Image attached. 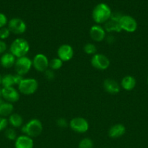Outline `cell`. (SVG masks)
Masks as SVG:
<instances>
[{"mask_svg": "<svg viewBox=\"0 0 148 148\" xmlns=\"http://www.w3.org/2000/svg\"><path fill=\"white\" fill-rule=\"evenodd\" d=\"M1 81H2V76H1V75L0 74V85H1Z\"/></svg>", "mask_w": 148, "mask_h": 148, "instance_id": "cell-37", "label": "cell"}, {"mask_svg": "<svg viewBox=\"0 0 148 148\" xmlns=\"http://www.w3.org/2000/svg\"><path fill=\"white\" fill-rule=\"evenodd\" d=\"M94 144L91 139L84 138L80 141L78 144V148H93Z\"/></svg>", "mask_w": 148, "mask_h": 148, "instance_id": "cell-25", "label": "cell"}, {"mask_svg": "<svg viewBox=\"0 0 148 148\" xmlns=\"http://www.w3.org/2000/svg\"><path fill=\"white\" fill-rule=\"evenodd\" d=\"M33 66V62L27 56L17 58L15 64V70L18 75H23L28 73Z\"/></svg>", "mask_w": 148, "mask_h": 148, "instance_id": "cell-5", "label": "cell"}, {"mask_svg": "<svg viewBox=\"0 0 148 148\" xmlns=\"http://www.w3.org/2000/svg\"><path fill=\"white\" fill-rule=\"evenodd\" d=\"M16 62V57L13 56L11 53H4L0 58V64L1 66L6 69L15 66Z\"/></svg>", "mask_w": 148, "mask_h": 148, "instance_id": "cell-17", "label": "cell"}, {"mask_svg": "<svg viewBox=\"0 0 148 148\" xmlns=\"http://www.w3.org/2000/svg\"><path fill=\"white\" fill-rule=\"evenodd\" d=\"M147 85H148V77H147Z\"/></svg>", "mask_w": 148, "mask_h": 148, "instance_id": "cell-39", "label": "cell"}, {"mask_svg": "<svg viewBox=\"0 0 148 148\" xmlns=\"http://www.w3.org/2000/svg\"><path fill=\"white\" fill-rule=\"evenodd\" d=\"M69 126L71 130L76 133L86 132L89 128V124L86 119L82 117H75L70 121Z\"/></svg>", "mask_w": 148, "mask_h": 148, "instance_id": "cell-7", "label": "cell"}, {"mask_svg": "<svg viewBox=\"0 0 148 148\" xmlns=\"http://www.w3.org/2000/svg\"><path fill=\"white\" fill-rule=\"evenodd\" d=\"M119 25L122 30L128 33H133L136 31L138 27L136 20L129 15H123L119 21Z\"/></svg>", "mask_w": 148, "mask_h": 148, "instance_id": "cell-9", "label": "cell"}, {"mask_svg": "<svg viewBox=\"0 0 148 148\" xmlns=\"http://www.w3.org/2000/svg\"><path fill=\"white\" fill-rule=\"evenodd\" d=\"M63 64V62L59 58H54L52 60L49 61V68L52 70H58L60 69Z\"/></svg>", "mask_w": 148, "mask_h": 148, "instance_id": "cell-23", "label": "cell"}, {"mask_svg": "<svg viewBox=\"0 0 148 148\" xmlns=\"http://www.w3.org/2000/svg\"><path fill=\"white\" fill-rule=\"evenodd\" d=\"M14 76V81H15V85H18L21 82V81L23 80L24 78H23V77L22 76V75H18V74L16 73L15 75H13Z\"/></svg>", "mask_w": 148, "mask_h": 148, "instance_id": "cell-34", "label": "cell"}, {"mask_svg": "<svg viewBox=\"0 0 148 148\" xmlns=\"http://www.w3.org/2000/svg\"><path fill=\"white\" fill-rule=\"evenodd\" d=\"M89 36L94 41L101 42L105 38L106 31L102 26L94 25L90 28Z\"/></svg>", "mask_w": 148, "mask_h": 148, "instance_id": "cell-13", "label": "cell"}, {"mask_svg": "<svg viewBox=\"0 0 148 148\" xmlns=\"http://www.w3.org/2000/svg\"><path fill=\"white\" fill-rule=\"evenodd\" d=\"M8 124V119H7L5 117L0 116V132L7 129Z\"/></svg>", "mask_w": 148, "mask_h": 148, "instance_id": "cell-29", "label": "cell"}, {"mask_svg": "<svg viewBox=\"0 0 148 148\" xmlns=\"http://www.w3.org/2000/svg\"><path fill=\"white\" fill-rule=\"evenodd\" d=\"M39 88V82L34 78H26L18 85V90L23 95H30L35 93Z\"/></svg>", "mask_w": 148, "mask_h": 148, "instance_id": "cell-4", "label": "cell"}, {"mask_svg": "<svg viewBox=\"0 0 148 148\" xmlns=\"http://www.w3.org/2000/svg\"><path fill=\"white\" fill-rule=\"evenodd\" d=\"M111 13V10L107 4L100 3L93 10L92 18L97 25L103 24L110 20Z\"/></svg>", "mask_w": 148, "mask_h": 148, "instance_id": "cell-1", "label": "cell"}, {"mask_svg": "<svg viewBox=\"0 0 148 148\" xmlns=\"http://www.w3.org/2000/svg\"><path fill=\"white\" fill-rule=\"evenodd\" d=\"M1 97H2V95H1V89H0V98Z\"/></svg>", "mask_w": 148, "mask_h": 148, "instance_id": "cell-38", "label": "cell"}, {"mask_svg": "<svg viewBox=\"0 0 148 148\" xmlns=\"http://www.w3.org/2000/svg\"><path fill=\"white\" fill-rule=\"evenodd\" d=\"M13 110H14V106L12 103L9 102H4L0 107V116H10L13 113Z\"/></svg>", "mask_w": 148, "mask_h": 148, "instance_id": "cell-20", "label": "cell"}, {"mask_svg": "<svg viewBox=\"0 0 148 148\" xmlns=\"http://www.w3.org/2000/svg\"><path fill=\"white\" fill-rule=\"evenodd\" d=\"M57 124L60 128H65L68 127V121L65 119L59 118L57 120Z\"/></svg>", "mask_w": 148, "mask_h": 148, "instance_id": "cell-32", "label": "cell"}, {"mask_svg": "<svg viewBox=\"0 0 148 148\" xmlns=\"http://www.w3.org/2000/svg\"><path fill=\"white\" fill-rule=\"evenodd\" d=\"M8 122L10 125L14 128H19V127H22L23 123V119L20 114H12L11 115L9 116Z\"/></svg>", "mask_w": 148, "mask_h": 148, "instance_id": "cell-19", "label": "cell"}, {"mask_svg": "<svg viewBox=\"0 0 148 148\" xmlns=\"http://www.w3.org/2000/svg\"><path fill=\"white\" fill-rule=\"evenodd\" d=\"M91 64L95 69L98 70H106L110 66V59L104 54L96 53L93 55L91 59Z\"/></svg>", "mask_w": 148, "mask_h": 148, "instance_id": "cell-8", "label": "cell"}, {"mask_svg": "<svg viewBox=\"0 0 148 148\" xmlns=\"http://www.w3.org/2000/svg\"><path fill=\"white\" fill-rule=\"evenodd\" d=\"M74 56V50L69 44H62L58 48L57 56L62 62L71 60Z\"/></svg>", "mask_w": 148, "mask_h": 148, "instance_id": "cell-11", "label": "cell"}, {"mask_svg": "<svg viewBox=\"0 0 148 148\" xmlns=\"http://www.w3.org/2000/svg\"><path fill=\"white\" fill-rule=\"evenodd\" d=\"M103 87L106 92L112 95L118 93L120 90V86L117 81L110 78L104 79L103 82Z\"/></svg>", "mask_w": 148, "mask_h": 148, "instance_id": "cell-14", "label": "cell"}, {"mask_svg": "<svg viewBox=\"0 0 148 148\" xmlns=\"http://www.w3.org/2000/svg\"><path fill=\"white\" fill-rule=\"evenodd\" d=\"M30 50V45L26 39L23 38H18L15 39L11 43L10 47V51L16 58H20L26 56Z\"/></svg>", "mask_w": 148, "mask_h": 148, "instance_id": "cell-2", "label": "cell"}, {"mask_svg": "<svg viewBox=\"0 0 148 148\" xmlns=\"http://www.w3.org/2000/svg\"><path fill=\"white\" fill-rule=\"evenodd\" d=\"M33 66L36 71L40 72H44L49 68V61L46 56L43 53H38L33 58Z\"/></svg>", "mask_w": 148, "mask_h": 148, "instance_id": "cell-10", "label": "cell"}, {"mask_svg": "<svg viewBox=\"0 0 148 148\" xmlns=\"http://www.w3.org/2000/svg\"><path fill=\"white\" fill-rule=\"evenodd\" d=\"M43 130V125L40 120L37 119H30L26 124L23 125L21 128V131L25 135L31 137H37L40 135Z\"/></svg>", "mask_w": 148, "mask_h": 148, "instance_id": "cell-3", "label": "cell"}, {"mask_svg": "<svg viewBox=\"0 0 148 148\" xmlns=\"http://www.w3.org/2000/svg\"><path fill=\"white\" fill-rule=\"evenodd\" d=\"M45 75V77L48 79V80H53L55 77V72H54L53 70L50 69H46V71L44 72Z\"/></svg>", "mask_w": 148, "mask_h": 148, "instance_id": "cell-30", "label": "cell"}, {"mask_svg": "<svg viewBox=\"0 0 148 148\" xmlns=\"http://www.w3.org/2000/svg\"><path fill=\"white\" fill-rule=\"evenodd\" d=\"M7 27L10 33L15 35H22L26 31L27 25L22 19L15 17L11 19L7 23Z\"/></svg>", "mask_w": 148, "mask_h": 148, "instance_id": "cell-6", "label": "cell"}, {"mask_svg": "<svg viewBox=\"0 0 148 148\" xmlns=\"http://www.w3.org/2000/svg\"><path fill=\"white\" fill-rule=\"evenodd\" d=\"M126 132L125 126L122 124H117L112 126L108 131L109 137L113 139H117L124 135Z\"/></svg>", "mask_w": 148, "mask_h": 148, "instance_id": "cell-16", "label": "cell"}, {"mask_svg": "<svg viewBox=\"0 0 148 148\" xmlns=\"http://www.w3.org/2000/svg\"><path fill=\"white\" fill-rule=\"evenodd\" d=\"M7 43L2 40H0V54H3L5 53L6 50H7Z\"/></svg>", "mask_w": 148, "mask_h": 148, "instance_id": "cell-33", "label": "cell"}, {"mask_svg": "<svg viewBox=\"0 0 148 148\" xmlns=\"http://www.w3.org/2000/svg\"><path fill=\"white\" fill-rule=\"evenodd\" d=\"M7 23H8V21H7V18L5 14L0 12V28L5 27Z\"/></svg>", "mask_w": 148, "mask_h": 148, "instance_id": "cell-31", "label": "cell"}, {"mask_svg": "<svg viewBox=\"0 0 148 148\" xmlns=\"http://www.w3.org/2000/svg\"><path fill=\"white\" fill-rule=\"evenodd\" d=\"M97 49L96 47V46L93 43H86V44L84 45V51L85 52L86 54L89 55H93L96 54L97 53Z\"/></svg>", "mask_w": 148, "mask_h": 148, "instance_id": "cell-24", "label": "cell"}, {"mask_svg": "<svg viewBox=\"0 0 148 148\" xmlns=\"http://www.w3.org/2000/svg\"><path fill=\"white\" fill-rule=\"evenodd\" d=\"M1 85L3 88H9V87H13L15 85L14 76L11 74H7L4 76H2V81H1Z\"/></svg>", "mask_w": 148, "mask_h": 148, "instance_id": "cell-22", "label": "cell"}, {"mask_svg": "<svg viewBox=\"0 0 148 148\" xmlns=\"http://www.w3.org/2000/svg\"><path fill=\"white\" fill-rule=\"evenodd\" d=\"M104 29L106 32H108V33H111V32L119 33L122 30L121 28H120V25H119V23L113 21L111 20H109L108 21L104 23Z\"/></svg>", "mask_w": 148, "mask_h": 148, "instance_id": "cell-21", "label": "cell"}, {"mask_svg": "<svg viewBox=\"0 0 148 148\" xmlns=\"http://www.w3.org/2000/svg\"><path fill=\"white\" fill-rule=\"evenodd\" d=\"M4 135L9 140H15L17 139V133L13 128L7 129L4 132Z\"/></svg>", "mask_w": 148, "mask_h": 148, "instance_id": "cell-26", "label": "cell"}, {"mask_svg": "<svg viewBox=\"0 0 148 148\" xmlns=\"http://www.w3.org/2000/svg\"><path fill=\"white\" fill-rule=\"evenodd\" d=\"M10 31L8 27H4L0 28V40H5L10 36Z\"/></svg>", "mask_w": 148, "mask_h": 148, "instance_id": "cell-27", "label": "cell"}, {"mask_svg": "<svg viewBox=\"0 0 148 148\" xmlns=\"http://www.w3.org/2000/svg\"><path fill=\"white\" fill-rule=\"evenodd\" d=\"M33 140L27 135H21L17 137L15 143V148H33Z\"/></svg>", "mask_w": 148, "mask_h": 148, "instance_id": "cell-15", "label": "cell"}, {"mask_svg": "<svg viewBox=\"0 0 148 148\" xmlns=\"http://www.w3.org/2000/svg\"><path fill=\"white\" fill-rule=\"evenodd\" d=\"M107 43H113V42L115 41L114 37H113V36H108V37L107 38Z\"/></svg>", "mask_w": 148, "mask_h": 148, "instance_id": "cell-35", "label": "cell"}, {"mask_svg": "<svg viewBox=\"0 0 148 148\" xmlns=\"http://www.w3.org/2000/svg\"><path fill=\"white\" fill-rule=\"evenodd\" d=\"M4 101H3L2 99H1V98H0V107H1V104L3 103H4Z\"/></svg>", "mask_w": 148, "mask_h": 148, "instance_id": "cell-36", "label": "cell"}, {"mask_svg": "<svg viewBox=\"0 0 148 148\" xmlns=\"http://www.w3.org/2000/svg\"><path fill=\"white\" fill-rule=\"evenodd\" d=\"M136 85V81L133 77L131 75H126L122 79L120 85L126 91H131L134 89Z\"/></svg>", "mask_w": 148, "mask_h": 148, "instance_id": "cell-18", "label": "cell"}, {"mask_svg": "<svg viewBox=\"0 0 148 148\" xmlns=\"http://www.w3.org/2000/svg\"><path fill=\"white\" fill-rule=\"evenodd\" d=\"M122 17H123V14H122L121 13L119 12H115L111 13V16H110V20L119 23V21H120V20L121 19Z\"/></svg>", "mask_w": 148, "mask_h": 148, "instance_id": "cell-28", "label": "cell"}, {"mask_svg": "<svg viewBox=\"0 0 148 148\" xmlns=\"http://www.w3.org/2000/svg\"><path fill=\"white\" fill-rule=\"evenodd\" d=\"M1 95L7 102L15 103L20 99V93L14 87L9 88H2L1 89Z\"/></svg>", "mask_w": 148, "mask_h": 148, "instance_id": "cell-12", "label": "cell"}]
</instances>
